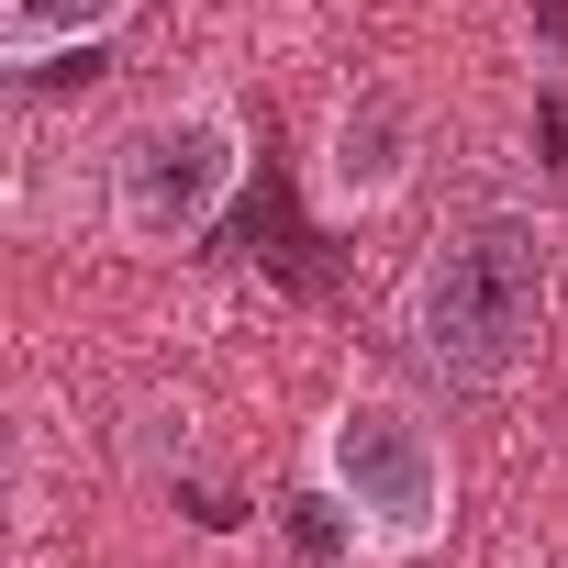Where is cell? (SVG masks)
<instances>
[{
    "mask_svg": "<svg viewBox=\"0 0 568 568\" xmlns=\"http://www.w3.org/2000/svg\"><path fill=\"white\" fill-rule=\"evenodd\" d=\"M278 535H291V557H313V568H368V535H357V513L302 468V490H291V513H278Z\"/></svg>",
    "mask_w": 568,
    "mask_h": 568,
    "instance_id": "obj_6",
    "label": "cell"
},
{
    "mask_svg": "<svg viewBox=\"0 0 568 568\" xmlns=\"http://www.w3.org/2000/svg\"><path fill=\"white\" fill-rule=\"evenodd\" d=\"M245 190V112L223 90H179L156 112H134L101 156V223L134 256H179L201 245Z\"/></svg>",
    "mask_w": 568,
    "mask_h": 568,
    "instance_id": "obj_3",
    "label": "cell"
},
{
    "mask_svg": "<svg viewBox=\"0 0 568 568\" xmlns=\"http://www.w3.org/2000/svg\"><path fill=\"white\" fill-rule=\"evenodd\" d=\"M134 0H0V68H57L79 45H101Z\"/></svg>",
    "mask_w": 568,
    "mask_h": 568,
    "instance_id": "obj_5",
    "label": "cell"
},
{
    "mask_svg": "<svg viewBox=\"0 0 568 568\" xmlns=\"http://www.w3.org/2000/svg\"><path fill=\"white\" fill-rule=\"evenodd\" d=\"M302 468L357 513L368 568H413L457 524V446H446V424L413 390H335V413L313 424Z\"/></svg>",
    "mask_w": 568,
    "mask_h": 568,
    "instance_id": "obj_2",
    "label": "cell"
},
{
    "mask_svg": "<svg viewBox=\"0 0 568 568\" xmlns=\"http://www.w3.org/2000/svg\"><path fill=\"white\" fill-rule=\"evenodd\" d=\"M424 168V112L402 79H357L324 123V201L335 212H390Z\"/></svg>",
    "mask_w": 568,
    "mask_h": 568,
    "instance_id": "obj_4",
    "label": "cell"
},
{
    "mask_svg": "<svg viewBox=\"0 0 568 568\" xmlns=\"http://www.w3.org/2000/svg\"><path fill=\"white\" fill-rule=\"evenodd\" d=\"M546 324H557V223L535 201H490V212L446 223L390 291L402 357L457 402L513 390L546 357Z\"/></svg>",
    "mask_w": 568,
    "mask_h": 568,
    "instance_id": "obj_1",
    "label": "cell"
}]
</instances>
